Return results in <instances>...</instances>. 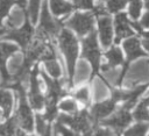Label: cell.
Segmentation results:
<instances>
[{"mask_svg": "<svg viewBox=\"0 0 149 136\" xmlns=\"http://www.w3.org/2000/svg\"><path fill=\"white\" fill-rule=\"evenodd\" d=\"M59 45L62 49V52L64 53L66 62H68V69H69V84L72 85V77L74 73V62L78 53V43L76 37L71 31L68 29H63L59 34Z\"/></svg>", "mask_w": 149, "mask_h": 136, "instance_id": "obj_1", "label": "cell"}, {"mask_svg": "<svg viewBox=\"0 0 149 136\" xmlns=\"http://www.w3.org/2000/svg\"><path fill=\"white\" fill-rule=\"evenodd\" d=\"M13 88L17 92V98L20 100V106L17 108L15 119L17 124H20V127H22L24 130L31 131L33 130V115L30 112V108L28 107L27 102H26V95H24V90L21 86V83H16Z\"/></svg>", "mask_w": 149, "mask_h": 136, "instance_id": "obj_2", "label": "cell"}, {"mask_svg": "<svg viewBox=\"0 0 149 136\" xmlns=\"http://www.w3.org/2000/svg\"><path fill=\"white\" fill-rule=\"evenodd\" d=\"M83 56L87 58L92 65L93 74H95L99 70L100 64V51L97 43V34L95 31H91L87 37L83 40Z\"/></svg>", "mask_w": 149, "mask_h": 136, "instance_id": "obj_3", "label": "cell"}, {"mask_svg": "<svg viewBox=\"0 0 149 136\" xmlns=\"http://www.w3.org/2000/svg\"><path fill=\"white\" fill-rule=\"evenodd\" d=\"M59 30V22L55 21L48 10V6L47 2L43 3L42 6V14H41V22H40V27H38V33L37 36L38 38L42 40H47L49 36H54L58 33Z\"/></svg>", "mask_w": 149, "mask_h": 136, "instance_id": "obj_4", "label": "cell"}, {"mask_svg": "<svg viewBox=\"0 0 149 136\" xmlns=\"http://www.w3.org/2000/svg\"><path fill=\"white\" fill-rule=\"evenodd\" d=\"M93 24L94 21L91 13H74L72 17L66 22V26L74 29L80 36L93 31Z\"/></svg>", "mask_w": 149, "mask_h": 136, "instance_id": "obj_5", "label": "cell"}, {"mask_svg": "<svg viewBox=\"0 0 149 136\" xmlns=\"http://www.w3.org/2000/svg\"><path fill=\"white\" fill-rule=\"evenodd\" d=\"M90 119L91 116L87 114L86 110H81L80 113H77L73 116H69V115L58 116V121L61 123H66L76 131H83V133L90 131Z\"/></svg>", "mask_w": 149, "mask_h": 136, "instance_id": "obj_6", "label": "cell"}, {"mask_svg": "<svg viewBox=\"0 0 149 136\" xmlns=\"http://www.w3.org/2000/svg\"><path fill=\"white\" fill-rule=\"evenodd\" d=\"M130 121H132L130 113L128 112V109H126V108L122 107L115 114H113L109 119L101 121V124L107 126V127H111L118 135H120L123 131V129L130 123Z\"/></svg>", "mask_w": 149, "mask_h": 136, "instance_id": "obj_7", "label": "cell"}, {"mask_svg": "<svg viewBox=\"0 0 149 136\" xmlns=\"http://www.w3.org/2000/svg\"><path fill=\"white\" fill-rule=\"evenodd\" d=\"M148 87L147 84L139 86L132 91H113L112 92V99H114L116 102L118 101H125L123 108L126 109H130L132 107H134L137 98L146 91V88Z\"/></svg>", "mask_w": 149, "mask_h": 136, "instance_id": "obj_8", "label": "cell"}, {"mask_svg": "<svg viewBox=\"0 0 149 136\" xmlns=\"http://www.w3.org/2000/svg\"><path fill=\"white\" fill-rule=\"evenodd\" d=\"M16 46L13 45V44H8V43H0V71H1V74H2V78H3V81H2V85L6 86V87H13L17 81L14 79V77H10L8 76L7 71H6V67H5V63H6V59L7 57L16 51Z\"/></svg>", "mask_w": 149, "mask_h": 136, "instance_id": "obj_9", "label": "cell"}, {"mask_svg": "<svg viewBox=\"0 0 149 136\" xmlns=\"http://www.w3.org/2000/svg\"><path fill=\"white\" fill-rule=\"evenodd\" d=\"M31 34H33L31 24L27 21L26 24L21 29H9V30H6V33H5V35L2 37L3 38H8V40H14L22 48L26 49V48L29 46Z\"/></svg>", "mask_w": 149, "mask_h": 136, "instance_id": "obj_10", "label": "cell"}, {"mask_svg": "<svg viewBox=\"0 0 149 136\" xmlns=\"http://www.w3.org/2000/svg\"><path fill=\"white\" fill-rule=\"evenodd\" d=\"M37 72H38L37 66H35L34 70L30 72V77H29V81H30L29 99H30V103H31L33 108L40 110L43 107L44 98L42 96V94L40 92V86H38V80H37Z\"/></svg>", "mask_w": 149, "mask_h": 136, "instance_id": "obj_11", "label": "cell"}, {"mask_svg": "<svg viewBox=\"0 0 149 136\" xmlns=\"http://www.w3.org/2000/svg\"><path fill=\"white\" fill-rule=\"evenodd\" d=\"M115 102L116 101L114 99H112V100L95 103L91 108V113H90L91 120H93L94 122H98V121L102 120L104 117H106L107 115H109L115 108Z\"/></svg>", "mask_w": 149, "mask_h": 136, "instance_id": "obj_12", "label": "cell"}, {"mask_svg": "<svg viewBox=\"0 0 149 136\" xmlns=\"http://www.w3.org/2000/svg\"><path fill=\"white\" fill-rule=\"evenodd\" d=\"M130 22L127 19V15L123 13H120L115 16V31H116V37H115V43H119L121 38L129 37L134 33L130 28Z\"/></svg>", "mask_w": 149, "mask_h": 136, "instance_id": "obj_13", "label": "cell"}, {"mask_svg": "<svg viewBox=\"0 0 149 136\" xmlns=\"http://www.w3.org/2000/svg\"><path fill=\"white\" fill-rule=\"evenodd\" d=\"M98 27H99V35H100V41H101L102 45L104 46H109L111 43H112V37H113L111 19L107 15L99 16Z\"/></svg>", "mask_w": 149, "mask_h": 136, "instance_id": "obj_14", "label": "cell"}, {"mask_svg": "<svg viewBox=\"0 0 149 136\" xmlns=\"http://www.w3.org/2000/svg\"><path fill=\"white\" fill-rule=\"evenodd\" d=\"M41 74H42V77H43V79L48 86V100H47V102L56 103L57 100L64 94V91L62 90V84L56 79L49 78L44 72H41Z\"/></svg>", "mask_w": 149, "mask_h": 136, "instance_id": "obj_15", "label": "cell"}, {"mask_svg": "<svg viewBox=\"0 0 149 136\" xmlns=\"http://www.w3.org/2000/svg\"><path fill=\"white\" fill-rule=\"evenodd\" d=\"M123 48L127 53V64H129L132 60L136 59L137 57L146 56V52L142 50L140 41L137 37H130L123 42Z\"/></svg>", "mask_w": 149, "mask_h": 136, "instance_id": "obj_16", "label": "cell"}, {"mask_svg": "<svg viewBox=\"0 0 149 136\" xmlns=\"http://www.w3.org/2000/svg\"><path fill=\"white\" fill-rule=\"evenodd\" d=\"M106 58L108 60V66L111 67H115L120 64L123 63V56L121 50L118 46H112L107 52H106Z\"/></svg>", "mask_w": 149, "mask_h": 136, "instance_id": "obj_17", "label": "cell"}, {"mask_svg": "<svg viewBox=\"0 0 149 136\" xmlns=\"http://www.w3.org/2000/svg\"><path fill=\"white\" fill-rule=\"evenodd\" d=\"M50 6H51V9H52V13L56 16L68 14L72 10V5L69 3L65 0H51Z\"/></svg>", "mask_w": 149, "mask_h": 136, "instance_id": "obj_18", "label": "cell"}, {"mask_svg": "<svg viewBox=\"0 0 149 136\" xmlns=\"http://www.w3.org/2000/svg\"><path fill=\"white\" fill-rule=\"evenodd\" d=\"M16 119H9L6 123L0 126V136H19V131L16 130Z\"/></svg>", "mask_w": 149, "mask_h": 136, "instance_id": "obj_19", "label": "cell"}, {"mask_svg": "<svg viewBox=\"0 0 149 136\" xmlns=\"http://www.w3.org/2000/svg\"><path fill=\"white\" fill-rule=\"evenodd\" d=\"M0 106L3 108V116H8L13 106V99L9 92L0 91Z\"/></svg>", "mask_w": 149, "mask_h": 136, "instance_id": "obj_20", "label": "cell"}, {"mask_svg": "<svg viewBox=\"0 0 149 136\" xmlns=\"http://www.w3.org/2000/svg\"><path fill=\"white\" fill-rule=\"evenodd\" d=\"M148 105L144 100L140 102V105L136 107L134 112V117L137 121H149V110H148Z\"/></svg>", "mask_w": 149, "mask_h": 136, "instance_id": "obj_21", "label": "cell"}, {"mask_svg": "<svg viewBox=\"0 0 149 136\" xmlns=\"http://www.w3.org/2000/svg\"><path fill=\"white\" fill-rule=\"evenodd\" d=\"M36 128L41 136H51L50 126L47 123V120L44 116H42V115L36 116Z\"/></svg>", "mask_w": 149, "mask_h": 136, "instance_id": "obj_22", "label": "cell"}, {"mask_svg": "<svg viewBox=\"0 0 149 136\" xmlns=\"http://www.w3.org/2000/svg\"><path fill=\"white\" fill-rule=\"evenodd\" d=\"M149 129V124L144 122H140L135 126H133L130 129H128L125 134V136H144L147 130Z\"/></svg>", "mask_w": 149, "mask_h": 136, "instance_id": "obj_23", "label": "cell"}, {"mask_svg": "<svg viewBox=\"0 0 149 136\" xmlns=\"http://www.w3.org/2000/svg\"><path fill=\"white\" fill-rule=\"evenodd\" d=\"M130 5H129V14L132 16V19L136 20L140 16L141 13V8H142V2L141 0H129Z\"/></svg>", "mask_w": 149, "mask_h": 136, "instance_id": "obj_24", "label": "cell"}, {"mask_svg": "<svg viewBox=\"0 0 149 136\" xmlns=\"http://www.w3.org/2000/svg\"><path fill=\"white\" fill-rule=\"evenodd\" d=\"M128 0H108L107 1V9L111 13H116L120 9H122Z\"/></svg>", "mask_w": 149, "mask_h": 136, "instance_id": "obj_25", "label": "cell"}, {"mask_svg": "<svg viewBox=\"0 0 149 136\" xmlns=\"http://www.w3.org/2000/svg\"><path fill=\"white\" fill-rule=\"evenodd\" d=\"M40 1L41 0H30L29 3V14L31 22L35 23L37 20V13H38V7H40Z\"/></svg>", "mask_w": 149, "mask_h": 136, "instance_id": "obj_26", "label": "cell"}, {"mask_svg": "<svg viewBox=\"0 0 149 136\" xmlns=\"http://www.w3.org/2000/svg\"><path fill=\"white\" fill-rule=\"evenodd\" d=\"M12 3H13V0H0V28H2L1 21L5 17V15H7Z\"/></svg>", "mask_w": 149, "mask_h": 136, "instance_id": "obj_27", "label": "cell"}, {"mask_svg": "<svg viewBox=\"0 0 149 136\" xmlns=\"http://www.w3.org/2000/svg\"><path fill=\"white\" fill-rule=\"evenodd\" d=\"M61 109L64 110V112H69V113H72V114H76V110H77V106L74 103L73 100H64L62 101L61 103Z\"/></svg>", "mask_w": 149, "mask_h": 136, "instance_id": "obj_28", "label": "cell"}, {"mask_svg": "<svg viewBox=\"0 0 149 136\" xmlns=\"http://www.w3.org/2000/svg\"><path fill=\"white\" fill-rule=\"evenodd\" d=\"M57 114V107H56V103H49L47 102V112L44 114V117L47 121H51L54 120V117L56 116Z\"/></svg>", "mask_w": 149, "mask_h": 136, "instance_id": "obj_29", "label": "cell"}, {"mask_svg": "<svg viewBox=\"0 0 149 136\" xmlns=\"http://www.w3.org/2000/svg\"><path fill=\"white\" fill-rule=\"evenodd\" d=\"M74 96H76V99H78L83 103H88V90L86 87H83V88L78 90L74 93Z\"/></svg>", "mask_w": 149, "mask_h": 136, "instance_id": "obj_30", "label": "cell"}, {"mask_svg": "<svg viewBox=\"0 0 149 136\" xmlns=\"http://www.w3.org/2000/svg\"><path fill=\"white\" fill-rule=\"evenodd\" d=\"M55 129H56L62 136H78L77 134H74V133H72L71 130H69V129H66L65 127H63L62 123H61L59 121L56 122V124H55Z\"/></svg>", "mask_w": 149, "mask_h": 136, "instance_id": "obj_31", "label": "cell"}, {"mask_svg": "<svg viewBox=\"0 0 149 136\" xmlns=\"http://www.w3.org/2000/svg\"><path fill=\"white\" fill-rule=\"evenodd\" d=\"M73 2H74V6L78 8H84V9L93 8L92 0H73Z\"/></svg>", "mask_w": 149, "mask_h": 136, "instance_id": "obj_32", "label": "cell"}, {"mask_svg": "<svg viewBox=\"0 0 149 136\" xmlns=\"http://www.w3.org/2000/svg\"><path fill=\"white\" fill-rule=\"evenodd\" d=\"M93 136H115L111 130L108 129H102V128H98L95 129L94 131V135Z\"/></svg>", "mask_w": 149, "mask_h": 136, "instance_id": "obj_33", "label": "cell"}, {"mask_svg": "<svg viewBox=\"0 0 149 136\" xmlns=\"http://www.w3.org/2000/svg\"><path fill=\"white\" fill-rule=\"evenodd\" d=\"M93 13H94L95 15H98V16H105V15H107L106 8H105L104 6H101V5L93 7Z\"/></svg>", "mask_w": 149, "mask_h": 136, "instance_id": "obj_34", "label": "cell"}, {"mask_svg": "<svg viewBox=\"0 0 149 136\" xmlns=\"http://www.w3.org/2000/svg\"><path fill=\"white\" fill-rule=\"evenodd\" d=\"M140 24L142 26V28H149V9H147V12L144 13L143 17L141 19Z\"/></svg>", "mask_w": 149, "mask_h": 136, "instance_id": "obj_35", "label": "cell"}, {"mask_svg": "<svg viewBox=\"0 0 149 136\" xmlns=\"http://www.w3.org/2000/svg\"><path fill=\"white\" fill-rule=\"evenodd\" d=\"M143 45H144V48L148 50V52H149V40H147V38H143Z\"/></svg>", "mask_w": 149, "mask_h": 136, "instance_id": "obj_36", "label": "cell"}, {"mask_svg": "<svg viewBox=\"0 0 149 136\" xmlns=\"http://www.w3.org/2000/svg\"><path fill=\"white\" fill-rule=\"evenodd\" d=\"M17 2H19V5L21 6V7H24V5H26V0H16Z\"/></svg>", "mask_w": 149, "mask_h": 136, "instance_id": "obj_37", "label": "cell"}, {"mask_svg": "<svg viewBox=\"0 0 149 136\" xmlns=\"http://www.w3.org/2000/svg\"><path fill=\"white\" fill-rule=\"evenodd\" d=\"M5 33H6V29L0 28V36H3V35H5Z\"/></svg>", "mask_w": 149, "mask_h": 136, "instance_id": "obj_38", "label": "cell"}, {"mask_svg": "<svg viewBox=\"0 0 149 136\" xmlns=\"http://www.w3.org/2000/svg\"><path fill=\"white\" fill-rule=\"evenodd\" d=\"M142 35H143V37H144V38L149 40V33H142Z\"/></svg>", "mask_w": 149, "mask_h": 136, "instance_id": "obj_39", "label": "cell"}, {"mask_svg": "<svg viewBox=\"0 0 149 136\" xmlns=\"http://www.w3.org/2000/svg\"><path fill=\"white\" fill-rule=\"evenodd\" d=\"M144 5H146L147 9H149V0H144Z\"/></svg>", "mask_w": 149, "mask_h": 136, "instance_id": "obj_40", "label": "cell"}, {"mask_svg": "<svg viewBox=\"0 0 149 136\" xmlns=\"http://www.w3.org/2000/svg\"><path fill=\"white\" fill-rule=\"evenodd\" d=\"M144 101H146V102H147V105L149 106V95H148V96H147V98L144 99Z\"/></svg>", "mask_w": 149, "mask_h": 136, "instance_id": "obj_41", "label": "cell"}, {"mask_svg": "<svg viewBox=\"0 0 149 136\" xmlns=\"http://www.w3.org/2000/svg\"><path fill=\"white\" fill-rule=\"evenodd\" d=\"M84 136H91V133L90 131H86V133H84Z\"/></svg>", "mask_w": 149, "mask_h": 136, "instance_id": "obj_42", "label": "cell"}, {"mask_svg": "<svg viewBox=\"0 0 149 136\" xmlns=\"http://www.w3.org/2000/svg\"><path fill=\"white\" fill-rule=\"evenodd\" d=\"M19 136H24V135H23L22 133H20V131H19Z\"/></svg>", "mask_w": 149, "mask_h": 136, "instance_id": "obj_43", "label": "cell"}]
</instances>
